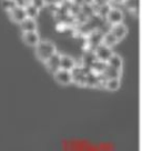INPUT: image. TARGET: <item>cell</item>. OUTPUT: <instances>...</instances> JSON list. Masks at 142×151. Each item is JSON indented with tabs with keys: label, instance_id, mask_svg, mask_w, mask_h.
<instances>
[{
	"label": "cell",
	"instance_id": "cell-1",
	"mask_svg": "<svg viewBox=\"0 0 142 151\" xmlns=\"http://www.w3.org/2000/svg\"><path fill=\"white\" fill-rule=\"evenodd\" d=\"M57 52L56 46L51 42V41H48V40H40L38 42V45L36 46V55L37 58L41 62L47 61L48 59Z\"/></svg>",
	"mask_w": 142,
	"mask_h": 151
},
{
	"label": "cell",
	"instance_id": "cell-2",
	"mask_svg": "<svg viewBox=\"0 0 142 151\" xmlns=\"http://www.w3.org/2000/svg\"><path fill=\"white\" fill-rule=\"evenodd\" d=\"M102 38H103V32H102L99 28L93 29V30L88 35V38H87L88 47L90 48V49H93V50H95L99 45L102 43Z\"/></svg>",
	"mask_w": 142,
	"mask_h": 151
},
{
	"label": "cell",
	"instance_id": "cell-3",
	"mask_svg": "<svg viewBox=\"0 0 142 151\" xmlns=\"http://www.w3.org/2000/svg\"><path fill=\"white\" fill-rule=\"evenodd\" d=\"M123 19H124V14H123L122 10L112 7L105 17V22H108L110 26H113L117 24H121Z\"/></svg>",
	"mask_w": 142,
	"mask_h": 151
},
{
	"label": "cell",
	"instance_id": "cell-4",
	"mask_svg": "<svg viewBox=\"0 0 142 151\" xmlns=\"http://www.w3.org/2000/svg\"><path fill=\"white\" fill-rule=\"evenodd\" d=\"M53 78H55V80L57 81L59 85L68 86V85H70V83H72V76H71V72L69 70L61 69V68H59V69L53 73Z\"/></svg>",
	"mask_w": 142,
	"mask_h": 151
},
{
	"label": "cell",
	"instance_id": "cell-5",
	"mask_svg": "<svg viewBox=\"0 0 142 151\" xmlns=\"http://www.w3.org/2000/svg\"><path fill=\"white\" fill-rule=\"evenodd\" d=\"M71 76H72V83H76L78 86L85 87V73L82 70L81 66H75L70 70Z\"/></svg>",
	"mask_w": 142,
	"mask_h": 151
},
{
	"label": "cell",
	"instance_id": "cell-6",
	"mask_svg": "<svg viewBox=\"0 0 142 151\" xmlns=\"http://www.w3.org/2000/svg\"><path fill=\"white\" fill-rule=\"evenodd\" d=\"M8 14H9L10 19H11L14 22H16V24H20V22L27 17L24 7L18 6V5L16 6L14 9H11L10 11H8Z\"/></svg>",
	"mask_w": 142,
	"mask_h": 151
},
{
	"label": "cell",
	"instance_id": "cell-7",
	"mask_svg": "<svg viewBox=\"0 0 142 151\" xmlns=\"http://www.w3.org/2000/svg\"><path fill=\"white\" fill-rule=\"evenodd\" d=\"M95 53L98 60L107 62L113 52H112V49L110 47H107V46H104V45L101 43V45H99V46L95 49Z\"/></svg>",
	"mask_w": 142,
	"mask_h": 151
},
{
	"label": "cell",
	"instance_id": "cell-8",
	"mask_svg": "<svg viewBox=\"0 0 142 151\" xmlns=\"http://www.w3.org/2000/svg\"><path fill=\"white\" fill-rule=\"evenodd\" d=\"M60 57H61V55H59L58 52H56V53H53V55L48 59L47 61L44 62V65L47 67L48 71H49L50 73H52V75L60 68Z\"/></svg>",
	"mask_w": 142,
	"mask_h": 151
},
{
	"label": "cell",
	"instance_id": "cell-9",
	"mask_svg": "<svg viewBox=\"0 0 142 151\" xmlns=\"http://www.w3.org/2000/svg\"><path fill=\"white\" fill-rule=\"evenodd\" d=\"M22 41L27 46L36 47L40 41V36L37 31H29V32H22Z\"/></svg>",
	"mask_w": 142,
	"mask_h": 151
},
{
	"label": "cell",
	"instance_id": "cell-10",
	"mask_svg": "<svg viewBox=\"0 0 142 151\" xmlns=\"http://www.w3.org/2000/svg\"><path fill=\"white\" fill-rule=\"evenodd\" d=\"M110 32L113 33L114 37L120 41V40H122L123 38L127 36V33H128V28H127V26L123 24V22H121V24H117L111 26Z\"/></svg>",
	"mask_w": 142,
	"mask_h": 151
},
{
	"label": "cell",
	"instance_id": "cell-11",
	"mask_svg": "<svg viewBox=\"0 0 142 151\" xmlns=\"http://www.w3.org/2000/svg\"><path fill=\"white\" fill-rule=\"evenodd\" d=\"M19 24H20V29H21L22 32L37 31V22H36V19L26 17Z\"/></svg>",
	"mask_w": 142,
	"mask_h": 151
},
{
	"label": "cell",
	"instance_id": "cell-12",
	"mask_svg": "<svg viewBox=\"0 0 142 151\" xmlns=\"http://www.w3.org/2000/svg\"><path fill=\"white\" fill-rule=\"evenodd\" d=\"M97 60V57H95V50L93 49H87L85 52L82 56V66L91 67V65Z\"/></svg>",
	"mask_w": 142,
	"mask_h": 151
},
{
	"label": "cell",
	"instance_id": "cell-13",
	"mask_svg": "<svg viewBox=\"0 0 142 151\" xmlns=\"http://www.w3.org/2000/svg\"><path fill=\"white\" fill-rule=\"evenodd\" d=\"M107 65L110 67H112L114 69H118V70H122L123 67V60L122 58L117 55V53H112L111 57L109 58V60L107 61Z\"/></svg>",
	"mask_w": 142,
	"mask_h": 151
},
{
	"label": "cell",
	"instance_id": "cell-14",
	"mask_svg": "<svg viewBox=\"0 0 142 151\" xmlns=\"http://www.w3.org/2000/svg\"><path fill=\"white\" fill-rule=\"evenodd\" d=\"M99 83V75H97L95 72L90 71L89 73L85 75V87H89V88H97Z\"/></svg>",
	"mask_w": 142,
	"mask_h": 151
},
{
	"label": "cell",
	"instance_id": "cell-15",
	"mask_svg": "<svg viewBox=\"0 0 142 151\" xmlns=\"http://www.w3.org/2000/svg\"><path fill=\"white\" fill-rule=\"evenodd\" d=\"M75 66H76V61H75V59L71 58L70 56L65 55V56L60 57V68H61V69L70 71Z\"/></svg>",
	"mask_w": 142,
	"mask_h": 151
},
{
	"label": "cell",
	"instance_id": "cell-16",
	"mask_svg": "<svg viewBox=\"0 0 142 151\" xmlns=\"http://www.w3.org/2000/svg\"><path fill=\"white\" fill-rule=\"evenodd\" d=\"M105 79H110V78H121V75H122V70H118V69H114L112 67H110L107 65L105 69H104L103 73H101Z\"/></svg>",
	"mask_w": 142,
	"mask_h": 151
},
{
	"label": "cell",
	"instance_id": "cell-17",
	"mask_svg": "<svg viewBox=\"0 0 142 151\" xmlns=\"http://www.w3.org/2000/svg\"><path fill=\"white\" fill-rule=\"evenodd\" d=\"M118 42H119V40L114 37L113 33H111L110 31H109V32H107V33H103V38H102V45L107 46V47L112 48V47H114V46H115Z\"/></svg>",
	"mask_w": 142,
	"mask_h": 151
},
{
	"label": "cell",
	"instance_id": "cell-18",
	"mask_svg": "<svg viewBox=\"0 0 142 151\" xmlns=\"http://www.w3.org/2000/svg\"><path fill=\"white\" fill-rule=\"evenodd\" d=\"M120 88V79L119 78H110L105 80L104 83V89L109 91H117Z\"/></svg>",
	"mask_w": 142,
	"mask_h": 151
},
{
	"label": "cell",
	"instance_id": "cell-19",
	"mask_svg": "<svg viewBox=\"0 0 142 151\" xmlns=\"http://www.w3.org/2000/svg\"><path fill=\"white\" fill-rule=\"evenodd\" d=\"M105 67H107V62L101 61V60H98V59H97V60L91 65L90 68L92 72H95L97 75H101V73H103Z\"/></svg>",
	"mask_w": 142,
	"mask_h": 151
},
{
	"label": "cell",
	"instance_id": "cell-20",
	"mask_svg": "<svg viewBox=\"0 0 142 151\" xmlns=\"http://www.w3.org/2000/svg\"><path fill=\"white\" fill-rule=\"evenodd\" d=\"M24 10H26V14H27V17L29 18H32V19H36L37 17L39 16V11L40 10L37 9L36 7L31 4H28V5L24 6Z\"/></svg>",
	"mask_w": 142,
	"mask_h": 151
},
{
	"label": "cell",
	"instance_id": "cell-21",
	"mask_svg": "<svg viewBox=\"0 0 142 151\" xmlns=\"http://www.w3.org/2000/svg\"><path fill=\"white\" fill-rule=\"evenodd\" d=\"M111 8H112V6L110 5V2L99 6V9H98L97 16H99V18L104 19V20H105V17H107V14H108V12L110 11V9H111Z\"/></svg>",
	"mask_w": 142,
	"mask_h": 151
},
{
	"label": "cell",
	"instance_id": "cell-22",
	"mask_svg": "<svg viewBox=\"0 0 142 151\" xmlns=\"http://www.w3.org/2000/svg\"><path fill=\"white\" fill-rule=\"evenodd\" d=\"M16 6H17V1L16 0H1V7L7 12L10 11L11 9H14Z\"/></svg>",
	"mask_w": 142,
	"mask_h": 151
},
{
	"label": "cell",
	"instance_id": "cell-23",
	"mask_svg": "<svg viewBox=\"0 0 142 151\" xmlns=\"http://www.w3.org/2000/svg\"><path fill=\"white\" fill-rule=\"evenodd\" d=\"M30 4L33 5L37 9H39V10L43 9V8L46 7V4H44L43 0H30Z\"/></svg>",
	"mask_w": 142,
	"mask_h": 151
},
{
	"label": "cell",
	"instance_id": "cell-24",
	"mask_svg": "<svg viewBox=\"0 0 142 151\" xmlns=\"http://www.w3.org/2000/svg\"><path fill=\"white\" fill-rule=\"evenodd\" d=\"M108 2H110V0H93V4L98 6L104 5V4H108Z\"/></svg>",
	"mask_w": 142,
	"mask_h": 151
},
{
	"label": "cell",
	"instance_id": "cell-25",
	"mask_svg": "<svg viewBox=\"0 0 142 151\" xmlns=\"http://www.w3.org/2000/svg\"><path fill=\"white\" fill-rule=\"evenodd\" d=\"M43 1H44L46 6H51V5H55L57 0H43Z\"/></svg>",
	"mask_w": 142,
	"mask_h": 151
},
{
	"label": "cell",
	"instance_id": "cell-26",
	"mask_svg": "<svg viewBox=\"0 0 142 151\" xmlns=\"http://www.w3.org/2000/svg\"><path fill=\"white\" fill-rule=\"evenodd\" d=\"M82 4H89V5H91V4H93V0H82Z\"/></svg>",
	"mask_w": 142,
	"mask_h": 151
},
{
	"label": "cell",
	"instance_id": "cell-27",
	"mask_svg": "<svg viewBox=\"0 0 142 151\" xmlns=\"http://www.w3.org/2000/svg\"><path fill=\"white\" fill-rule=\"evenodd\" d=\"M111 1H115V2H118V4H122L124 0H110V2H111Z\"/></svg>",
	"mask_w": 142,
	"mask_h": 151
}]
</instances>
